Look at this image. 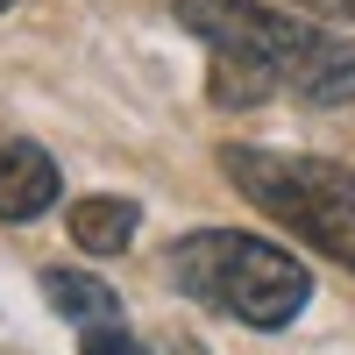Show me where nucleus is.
<instances>
[{"instance_id": "4", "label": "nucleus", "mask_w": 355, "mask_h": 355, "mask_svg": "<svg viewBox=\"0 0 355 355\" xmlns=\"http://www.w3.org/2000/svg\"><path fill=\"white\" fill-rule=\"evenodd\" d=\"M57 199V164L36 142H0V220H36Z\"/></svg>"}, {"instance_id": "7", "label": "nucleus", "mask_w": 355, "mask_h": 355, "mask_svg": "<svg viewBox=\"0 0 355 355\" xmlns=\"http://www.w3.org/2000/svg\"><path fill=\"white\" fill-rule=\"evenodd\" d=\"M78 355H150L121 320H100V327H78Z\"/></svg>"}, {"instance_id": "6", "label": "nucleus", "mask_w": 355, "mask_h": 355, "mask_svg": "<svg viewBox=\"0 0 355 355\" xmlns=\"http://www.w3.org/2000/svg\"><path fill=\"white\" fill-rule=\"evenodd\" d=\"M43 299H50V313H64L71 327L121 320V299H114L100 277H85V270H43Z\"/></svg>"}, {"instance_id": "1", "label": "nucleus", "mask_w": 355, "mask_h": 355, "mask_svg": "<svg viewBox=\"0 0 355 355\" xmlns=\"http://www.w3.org/2000/svg\"><path fill=\"white\" fill-rule=\"evenodd\" d=\"M178 28H192L206 50L214 107H263L277 93L306 107L355 100V50L327 28H299L256 0H178Z\"/></svg>"}, {"instance_id": "9", "label": "nucleus", "mask_w": 355, "mask_h": 355, "mask_svg": "<svg viewBox=\"0 0 355 355\" xmlns=\"http://www.w3.org/2000/svg\"><path fill=\"white\" fill-rule=\"evenodd\" d=\"M8 8H15V0H0V15H8Z\"/></svg>"}, {"instance_id": "8", "label": "nucleus", "mask_w": 355, "mask_h": 355, "mask_svg": "<svg viewBox=\"0 0 355 355\" xmlns=\"http://www.w3.org/2000/svg\"><path fill=\"white\" fill-rule=\"evenodd\" d=\"M291 8H306V15H327V21H355V0H291Z\"/></svg>"}, {"instance_id": "2", "label": "nucleus", "mask_w": 355, "mask_h": 355, "mask_svg": "<svg viewBox=\"0 0 355 355\" xmlns=\"http://www.w3.org/2000/svg\"><path fill=\"white\" fill-rule=\"evenodd\" d=\"M171 277L185 299L214 306L242 327H291L313 299V270L299 256H284L263 234H234V227H199L171 249Z\"/></svg>"}, {"instance_id": "3", "label": "nucleus", "mask_w": 355, "mask_h": 355, "mask_svg": "<svg viewBox=\"0 0 355 355\" xmlns=\"http://www.w3.org/2000/svg\"><path fill=\"white\" fill-rule=\"evenodd\" d=\"M220 171L234 178V192L256 199L270 220H284L299 242H313L320 256H334L341 270H355V178L341 164L234 142V150H220Z\"/></svg>"}, {"instance_id": "5", "label": "nucleus", "mask_w": 355, "mask_h": 355, "mask_svg": "<svg viewBox=\"0 0 355 355\" xmlns=\"http://www.w3.org/2000/svg\"><path fill=\"white\" fill-rule=\"evenodd\" d=\"M135 227H142V206H135V199L93 192V199L71 206V242H78L85 256H121V249L135 242Z\"/></svg>"}]
</instances>
